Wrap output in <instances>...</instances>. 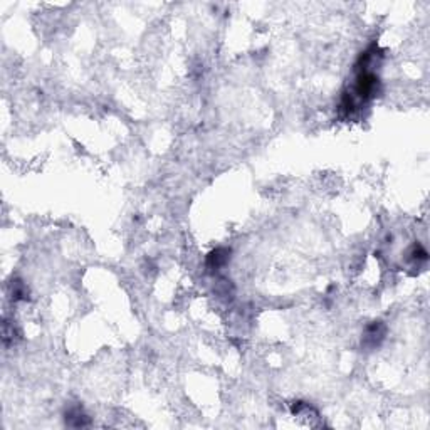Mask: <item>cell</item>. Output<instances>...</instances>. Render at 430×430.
I'll list each match as a JSON object with an SVG mask.
<instances>
[{"label": "cell", "instance_id": "obj_1", "mask_svg": "<svg viewBox=\"0 0 430 430\" xmlns=\"http://www.w3.org/2000/svg\"><path fill=\"white\" fill-rule=\"evenodd\" d=\"M66 422L72 427H84L89 423V418L81 412V409H71L66 415Z\"/></svg>", "mask_w": 430, "mask_h": 430}, {"label": "cell", "instance_id": "obj_2", "mask_svg": "<svg viewBox=\"0 0 430 430\" xmlns=\"http://www.w3.org/2000/svg\"><path fill=\"white\" fill-rule=\"evenodd\" d=\"M383 331H385V328L382 322L375 321L371 326H368V330H366L365 341H371V346H375V344H378V339L383 338Z\"/></svg>", "mask_w": 430, "mask_h": 430}]
</instances>
